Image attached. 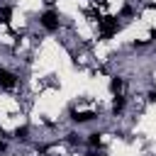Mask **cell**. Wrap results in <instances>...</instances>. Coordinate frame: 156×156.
<instances>
[{
	"instance_id": "cell-1",
	"label": "cell",
	"mask_w": 156,
	"mask_h": 156,
	"mask_svg": "<svg viewBox=\"0 0 156 156\" xmlns=\"http://www.w3.org/2000/svg\"><path fill=\"white\" fill-rule=\"evenodd\" d=\"M117 20H119V17H112V15L98 20V24H100V37H102V39H110V37L117 34V29H119V22H117Z\"/></svg>"
},
{
	"instance_id": "cell-2",
	"label": "cell",
	"mask_w": 156,
	"mask_h": 156,
	"mask_svg": "<svg viewBox=\"0 0 156 156\" xmlns=\"http://www.w3.org/2000/svg\"><path fill=\"white\" fill-rule=\"evenodd\" d=\"M39 22H41V27H44L46 32H56L58 24H61V17H58L56 10H46V12L39 17Z\"/></svg>"
},
{
	"instance_id": "cell-3",
	"label": "cell",
	"mask_w": 156,
	"mask_h": 156,
	"mask_svg": "<svg viewBox=\"0 0 156 156\" xmlns=\"http://www.w3.org/2000/svg\"><path fill=\"white\" fill-rule=\"evenodd\" d=\"M15 83H17L15 73H10L7 68H0V85H2V88H7V90H12V88H15Z\"/></svg>"
},
{
	"instance_id": "cell-4",
	"label": "cell",
	"mask_w": 156,
	"mask_h": 156,
	"mask_svg": "<svg viewBox=\"0 0 156 156\" xmlns=\"http://www.w3.org/2000/svg\"><path fill=\"white\" fill-rule=\"evenodd\" d=\"M95 117H98V115L90 112V110H85V112H76V110H73V112H71V119L78 122V124H85V122H90V119H95Z\"/></svg>"
},
{
	"instance_id": "cell-5",
	"label": "cell",
	"mask_w": 156,
	"mask_h": 156,
	"mask_svg": "<svg viewBox=\"0 0 156 156\" xmlns=\"http://www.w3.org/2000/svg\"><path fill=\"white\" fill-rule=\"evenodd\" d=\"M122 110H124V98H122V95H115V100H112V112L119 115Z\"/></svg>"
},
{
	"instance_id": "cell-6",
	"label": "cell",
	"mask_w": 156,
	"mask_h": 156,
	"mask_svg": "<svg viewBox=\"0 0 156 156\" xmlns=\"http://www.w3.org/2000/svg\"><path fill=\"white\" fill-rule=\"evenodd\" d=\"M10 17H12V7H10V5L0 7V24H7V22H10Z\"/></svg>"
},
{
	"instance_id": "cell-7",
	"label": "cell",
	"mask_w": 156,
	"mask_h": 156,
	"mask_svg": "<svg viewBox=\"0 0 156 156\" xmlns=\"http://www.w3.org/2000/svg\"><path fill=\"white\" fill-rule=\"evenodd\" d=\"M122 85H124V83H122V78H112V80H110V90H112L115 95H119V93H122Z\"/></svg>"
},
{
	"instance_id": "cell-8",
	"label": "cell",
	"mask_w": 156,
	"mask_h": 156,
	"mask_svg": "<svg viewBox=\"0 0 156 156\" xmlns=\"http://www.w3.org/2000/svg\"><path fill=\"white\" fill-rule=\"evenodd\" d=\"M15 139L27 141V139H29V129H27V127H17V129H15Z\"/></svg>"
},
{
	"instance_id": "cell-9",
	"label": "cell",
	"mask_w": 156,
	"mask_h": 156,
	"mask_svg": "<svg viewBox=\"0 0 156 156\" xmlns=\"http://www.w3.org/2000/svg\"><path fill=\"white\" fill-rule=\"evenodd\" d=\"M88 144L90 146H100V134H90L88 136Z\"/></svg>"
},
{
	"instance_id": "cell-10",
	"label": "cell",
	"mask_w": 156,
	"mask_h": 156,
	"mask_svg": "<svg viewBox=\"0 0 156 156\" xmlns=\"http://www.w3.org/2000/svg\"><path fill=\"white\" fill-rule=\"evenodd\" d=\"M129 15H132V7L124 5V7H122V17H129Z\"/></svg>"
},
{
	"instance_id": "cell-11",
	"label": "cell",
	"mask_w": 156,
	"mask_h": 156,
	"mask_svg": "<svg viewBox=\"0 0 156 156\" xmlns=\"http://www.w3.org/2000/svg\"><path fill=\"white\" fill-rule=\"evenodd\" d=\"M149 100H151V102H156V90H151V93H149Z\"/></svg>"
},
{
	"instance_id": "cell-12",
	"label": "cell",
	"mask_w": 156,
	"mask_h": 156,
	"mask_svg": "<svg viewBox=\"0 0 156 156\" xmlns=\"http://www.w3.org/2000/svg\"><path fill=\"white\" fill-rule=\"evenodd\" d=\"M88 156H102V154H88Z\"/></svg>"
}]
</instances>
